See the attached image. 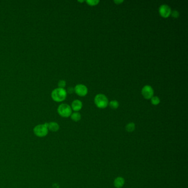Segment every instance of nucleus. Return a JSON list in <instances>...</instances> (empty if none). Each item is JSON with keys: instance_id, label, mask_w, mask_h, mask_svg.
I'll return each instance as SVG.
<instances>
[{"instance_id": "nucleus-1", "label": "nucleus", "mask_w": 188, "mask_h": 188, "mask_svg": "<svg viewBox=\"0 0 188 188\" xmlns=\"http://www.w3.org/2000/svg\"><path fill=\"white\" fill-rule=\"evenodd\" d=\"M66 97L67 92L64 88H56L51 93V98L56 102H63L66 99Z\"/></svg>"}, {"instance_id": "nucleus-2", "label": "nucleus", "mask_w": 188, "mask_h": 188, "mask_svg": "<svg viewBox=\"0 0 188 188\" xmlns=\"http://www.w3.org/2000/svg\"><path fill=\"white\" fill-rule=\"evenodd\" d=\"M94 101L96 106L100 109L107 107L109 104L107 97L103 94H97L94 98Z\"/></svg>"}, {"instance_id": "nucleus-3", "label": "nucleus", "mask_w": 188, "mask_h": 188, "mask_svg": "<svg viewBox=\"0 0 188 188\" xmlns=\"http://www.w3.org/2000/svg\"><path fill=\"white\" fill-rule=\"evenodd\" d=\"M58 112L61 117L68 118L71 115V107L67 104H61L58 106Z\"/></svg>"}, {"instance_id": "nucleus-4", "label": "nucleus", "mask_w": 188, "mask_h": 188, "mask_svg": "<svg viewBox=\"0 0 188 188\" xmlns=\"http://www.w3.org/2000/svg\"><path fill=\"white\" fill-rule=\"evenodd\" d=\"M33 130L34 134L36 135V136L40 137H44L48 134L49 130L48 129V123L36 126Z\"/></svg>"}, {"instance_id": "nucleus-5", "label": "nucleus", "mask_w": 188, "mask_h": 188, "mask_svg": "<svg viewBox=\"0 0 188 188\" xmlns=\"http://www.w3.org/2000/svg\"><path fill=\"white\" fill-rule=\"evenodd\" d=\"M141 93L143 95L144 98L146 99H150L153 97L154 90L152 87L150 85H145L141 90Z\"/></svg>"}, {"instance_id": "nucleus-6", "label": "nucleus", "mask_w": 188, "mask_h": 188, "mask_svg": "<svg viewBox=\"0 0 188 188\" xmlns=\"http://www.w3.org/2000/svg\"><path fill=\"white\" fill-rule=\"evenodd\" d=\"M171 8L167 5H162L159 8V13L163 18L169 17L171 14Z\"/></svg>"}, {"instance_id": "nucleus-7", "label": "nucleus", "mask_w": 188, "mask_h": 188, "mask_svg": "<svg viewBox=\"0 0 188 188\" xmlns=\"http://www.w3.org/2000/svg\"><path fill=\"white\" fill-rule=\"evenodd\" d=\"M74 91L80 97H84L88 93V88L85 85H77L74 88Z\"/></svg>"}, {"instance_id": "nucleus-8", "label": "nucleus", "mask_w": 188, "mask_h": 188, "mask_svg": "<svg viewBox=\"0 0 188 188\" xmlns=\"http://www.w3.org/2000/svg\"><path fill=\"white\" fill-rule=\"evenodd\" d=\"M82 106H83V104L81 100L76 99L73 100V102L72 103L71 109L75 112H78L82 108Z\"/></svg>"}, {"instance_id": "nucleus-9", "label": "nucleus", "mask_w": 188, "mask_h": 188, "mask_svg": "<svg viewBox=\"0 0 188 188\" xmlns=\"http://www.w3.org/2000/svg\"><path fill=\"white\" fill-rule=\"evenodd\" d=\"M125 184V179L122 177H117V178L114 180V186L117 188H121L124 186Z\"/></svg>"}, {"instance_id": "nucleus-10", "label": "nucleus", "mask_w": 188, "mask_h": 188, "mask_svg": "<svg viewBox=\"0 0 188 188\" xmlns=\"http://www.w3.org/2000/svg\"><path fill=\"white\" fill-rule=\"evenodd\" d=\"M59 125L56 122H50L48 123V130L52 132H56L59 130Z\"/></svg>"}, {"instance_id": "nucleus-11", "label": "nucleus", "mask_w": 188, "mask_h": 188, "mask_svg": "<svg viewBox=\"0 0 188 188\" xmlns=\"http://www.w3.org/2000/svg\"><path fill=\"white\" fill-rule=\"evenodd\" d=\"M71 118L73 121L77 122V121H80L81 119V114L78 112H75L73 113H72L71 115Z\"/></svg>"}, {"instance_id": "nucleus-12", "label": "nucleus", "mask_w": 188, "mask_h": 188, "mask_svg": "<svg viewBox=\"0 0 188 188\" xmlns=\"http://www.w3.org/2000/svg\"><path fill=\"white\" fill-rule=\"evenodd\" d=\"M135 129V124L134 122H130L126 126V130L129 132H132Z\"/></svg>"}, {"instance_id": "nucleus-13", "label": "nucleus", "mask_w": 188, "mask_h": 188, "mask_svg": "<svg viewBox=\"0 0 188 188\" xmlns=\"http://www.w3.org/2000/svg\"><path fill=\"white\" fill-rule=\"evenodd\" d=\"M109 107L113 109H116L119 106V103L116 100L110 101L109 103Z\"/></svg>"}, {"instance_id": "nucleus-14", "label": "nucleus", "mask_w": 188, "mask_h": 188, "mask_svg": "<svg viewBox=\"0 0 188 188\" xmlns=\"http://www.w3.org/2000/svg\"><path fill=\"white\" fill-rule=\"evenodd\" d=\"M151 102L153 105H157L160 103V99L158 97L156 96H153L152 98L151 99Z\"/></svg>"}, {"instance_id": "nucleus-15", "label": "nucleus", "mask_w": 188, "mask_h": 188, "mask_svg": "<svg viewBox=\"0 0 188 188\" xmlns=\"http://www.w3.org/2000/svg\"><path fill=\"white\" fill-rule=\"evenodd\" d=\"M87 4L91 6H94L98 5L99 3V1L98 0H88L85 1Z\"/></svg>"}, {"instance_id": "nucleus-16", "label": "nucleus", "mask_w": 188, "mask_h": 188, "mask_svg": "<svg viewBox=\"0 0 188 188\" xmlns=\"http://www.w3.org/2000/svg\"><path fill=\"white\" fill-rule=\"evenodd\" d=\"M170 14H171L172 17L174 18H178L179 17V12L178 11H177V10H174V11H172Z\"/></svg>"}, {"instance_id": "nucleus-17", "label": "nucleus", "mask_w": 188, "mask_h": 188, "mask_svg": "<svg viewBox=\"0 0 188 188\" xmlns=\"http://www.w3.org/2000/svg\"><path fill=\"white\" fill-rule=\"evenodd\" d=\"M66 82L64 80H60L58 82V88H64L66 86Z\"/></svg>"}, {"instance_id": "nucleus-18", "label": "nucleus", "mask_w": 188, "mask_h": 188, "mask_svg": "<svg viewBox=\"0 0 188 188\" xmlns=\"http://www.w3.org/2000/svg\"><path fill=\"white\" fill-rule=\"evenodd\" d=\"M67 93H68L69 94H72L74 91V88L73 87H68L67 88V90L66 91Z\"/></svg>"}, {"instance_id": "nucleus-19", "label": "nucleus", "mask_w": 188, "mask_h": 188, "mask_svg": "<svg viewBox=\"0 0 188 188\" xmlns=\"http://www.w3.org/2000/svg\"><path fill=\"white\" fill-rule=\"evenodd\" d=\"M114 3H115L117 5H120V4H122V2H124V1H119V0H115V1H114Z\"/></svg>"}, {"instance_id": "nucleus-20", "label": "nucleus", "mask_w": 188, "mask_h": 188, "mask_svg": "<svg viewBox=\"0 0 188 188\" xmlns=\"http://www.w3.org/2000/svg\"><path fill=\"white\" fill-rule=\"evenodd\" d=\"M78 2H85V1H78Z\"/></svg>"}]
</instances>
